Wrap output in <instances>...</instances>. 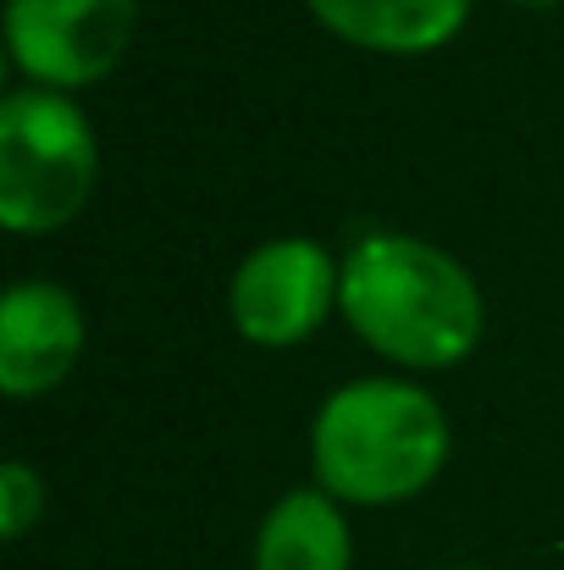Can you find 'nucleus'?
Instances as JSON below:
<instances>
[{"label": "nucleus", "mask_w": 564, "mask_h": 570, "mask_svg": "<svg viewBox=\"0 0 564 570\" xmlns=\"http://www.w3.org/2000/svg\"><path fill=\"white\" fill-rule=\"evenodd\" d=\"M532 6H548V0H532Z\"/></svg>", "instance_id": "9d476101"}, {"label": "nucleus", "mask_w": 564, "mask_h": 570, "mask_svg": "<svg viewBox=\"0 0 564 570\" xmlns=\"http://www.w3.org/2000/svg\"><path fill=\"white\" fill-rule=\"evenodd\" d=\"M83 311L61 283L28 277L11 283L0 299V387L11 399L50 393L56 382L72 377L83 355Z\"/></svg>", "instance_id": "423d86ee"}, {"label": "nucleus", "mask_w": 564, "mask_h": 570, "mask_svg": "<svg viewBox=\"0 0 564 570\" xmlns=\"http://www.w3.org/2000/svg\"><path fill=\"white\" fill-rule=\"evenodd\" d=\"M100 178V145L78 100L11 89L0 100V222L11 233L67 227Z\"/></svg>", "instance_id": "7ed1b4c3"}, {"label": "nucleus", "mask_w": 564, "mask_h": 570, "mask_svg": "<svg viewBox=\"0 0 564 570\" xmlns=\"http://www.w3.org/2000/svg\"><path fill=\"white\" fill-rule=\"evenodd\" d=\"M139 33V0H6V50L33 89H83L117 72Z\"/></svg>", "instance_id": "20e7f679"}, {"label": "nucleus", "mask_w": 564, "mask_h": 570, "mask_svg": "<svg viewBox=\"0 0 564 570\" xmlns=\"http://www.w3.org/2000/svg\"><path fill=\"white\" fill-rule=\"evenodd\" d=\"M355 538L344 521V504L321 488L283 493L260 532H255V570H349Z\"/></svg>", "instance_id": "6e6552de"}, {"label": "nucleus", "mask_w": 564, "mask_h": 570, "mask_svg": "<svg viewBox=\"0 0 564 570\" xmlns=\"http://www.w3.org/2000/svg\"><path fill=\"white\" fill-rule=\"evenodd\" d=\"M448 460V415L415 382H344L310 426V465L338 504H404L437 482Z\"/></svg>", "instance_id": "f03ea898"}, {"label": "nucleus", "mask_w": 564, "mask_h": 570, "mask_svg": "<svg viewBox=\"0 0 564 570\" xmlns=\"http://www.w3.org/2000/svg\"><path fill=\"white\" fill-rule=\"evenodd\" d=\"M338 277H344V266H333V255L321 244L271 238V244L249 249L227 283L232 327L260 350L305 344L338 305Z\"/></svg>", "instance_id": "39448f33"}, {"label": "nucleus", "mask_w": 564, "mask_h": 570, "mask_svg": "<svg viewBox=\"0 0 564 570\" xmlns=\"http://www.w3.org/2000/svg\"><path fill=\"white\" fill-rule=\"evenodd\" d=\"M44 515V476L22 460H6L0 471V532L17 543L33 532V521Z\"/></svg>", "instance_id": "1a4fd4ad"}, {"label": "nucleus", "mask_w": 564, "mask_h": 570, "mask_svg": "<svg viewBox=\"0 0 564 570\" xmlns=\"http://www.w3.org/2000/svg\"><path fill=\"white\" fill-rule=\"evenodd\" d=\"M305 6L327 33L382 56L437 50L471 17V0H305Z\"/></svg>", "instance_id": "0eeeda50"}, {"label": "nucleus", "mask_w": 564, "mask_h": 570, "mask_svg": "<svg viewBox=\"0 0 564 570\" xmlns=\"http://www.w3.org/2000/svg\"><path fill=\"white\" fill-rule=\"evenodd\" d=\"M459 570H471V566H459Z\"/></svg>", "instance_id": "9b49d317"}, {"label": "nucleus", "mask_w": 564, "mask_h": 570, "mask_svg": "<svg viewBox=\"0 0 564 570\" xmlns=\"http://www.w3.org/2000/svg\"><path fill=\"white\" fill-rule=\"evenodd\" d=\"M338 311L382 361L420 372L459 366L487 327L476 277L415 233H372L349 249Z\"/></svg>", "instance_id": "f257e3e1"}]
</instances>
